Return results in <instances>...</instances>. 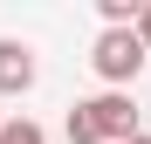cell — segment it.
<instances>
[{
  "instance_id": "6da1fadb",
  "label": "cell",
  "mask_w": 151,
  "mask_h": 144,
  "mask_svg": "<svg viewBox=\"0 0 151 144\" xmlns=\"http://www.w3.org/2000/svg\"><path fill=\"white\" fill-rule=\"evenodd\" d=\"M89 62H96V76H103L110 89H124V82H137L144 48H137L131 28H103V34H96V48H89Z\"/></svg>"
},
{
  "instance_id": "7a4b0ae2",
  "label": "cell",
  "mask_w": 151,
  "mask_h": 144,
  "mask_svg": "<svg viewBox=\"0 0 151 144\" xmlns=\"http://www.w3.org/2000/svg\"><path fill=\"white\" fill-rule=\"evenodd\" d=\"M89 124H96V144H124V137H137V103L124 89H103V96H89Z\"/></svg>"
},
{
  "instance_id": "3957f363",
  "label": "cell",
  "mask_w": 151,
  "mask_h": 144,
  "mask_svg": "<svg viewBox=\"0 0 151 144\" xmlns=\"http://www.w3.org/2000/svg\"><path fill=\"white\" fill-rule=\"evenodd\" d=\"M28 89H35V48L0 41V96H28Z\"/></svg>"
},
{
  "instance_id": "277c9868",
  "label": "cell",
  "mask_w": 151,
  "mask_h": 144,
  "mask_svg": "<svg viewBox=\"0 0 151 144\" xmlns=\"http://www.w3.org/2000/svg\"><path fill=\"white\" fill-rule=\"evenodd\" d=\"M0 144H48V130L28 124V117H14V124H0Z\"/></svg>"
},
{
  "instance_id": "5b68a950",
  "label": "cell",
  "mask_w": 151,
  "mask_h": 144,
  "mask_svg": "<svg viewBox=\"0 0 151 144\" xmlns=\"http://www.w3.org/2000/svg\"><path fill=\"white\" fill-rule=\"evenodd\" d=\"M62 130H69V144H96V124H89V110H83V103L69 110V124H62Z\"/></svg>"
},
{
  "instance_id": "8992f818",
  "label": "cell",
  "mask_w": 151,
  "mask_h": 144,
  "mask_svg": "<svg viewBox=\"0 0 151 144\" xmlns=\"http://www.w3.org/2000/svg\"><path fill=\"white\" fill-rule=\"evenodd\" d=\"M103 21H110V28H131V21H137V0H103Z\"/></svg>"
},
{
  "instance_id": "52a82bcc",
  "label": "cell",
  "mask_w": 151,
  "mask_h": 144,
  "mask_svg": "<svg viewBox=\"0 0 151 144\" xmlns=\"http://www.w3.org/2000/svg\"><path fill=\"white\" fill-rule=\"evenodd\" d=\"M131 34H137V48H151V7H137V21H131Z\"/></svg>"
},
{
  "instance_id": "ba28073f",
  "label": "cell",
  "mask_w": 151,
  "mask_h": 144,
  "mask_svg": "<svg viewBox=\"0 0 151 144\" xmlns=\"http://www.w3.org/2000/svg\"><path fill=\"white\" fill-rule=\"evenodd\" d=\"M124 144H151V137H144V130H137V137H124Z\"/></svg>"
}]
</instances>
